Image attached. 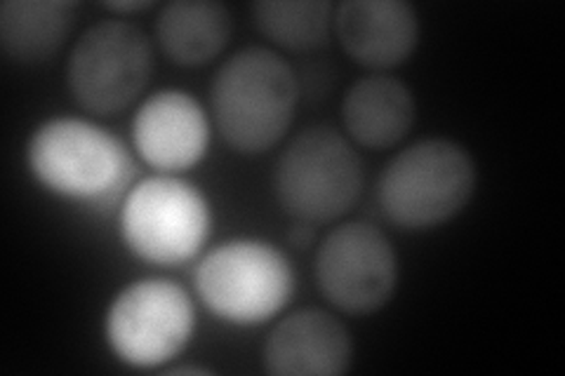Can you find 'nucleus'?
Returning a JSON list of instances; mask_svg holds the SVG:
<instances>
[{"label": "nucleus", "instance_id": "423d86ee", "mask_svg": "<svg viewBox=\"0 0 565 376\" xmlns=\"http://www.w3.org/2000/svg\"><path fill=\"white\" fill-rule=\"evenodd\" d=\"M210 224L205 195L174 174L141 179L120 207V233L130 253L158 266H180L196 257Z\"/></svg>", "mask_w": 565, "mask_h": 376}, {"label": "nucleus", "instance_id": "6ab92c4d", "mask_svg": "<svg viewBox=\"0 0 565 376\" xmlns=\"http://www.w3.org/2000/svg\"><path fill=\"white\" fill-rule=\"evenodd\" d=\"M207 372L210 369H205V367H191V365L189 367L184 365V367H170L168 369V374H207Z\"/></svg>", "mask_w": 565, "mask_h": 376}, {"label": "nucleus", "instance_id": "0eeeda50", "mask_svg": "<svg viewBox=\"0 0 565 376\" xmlns=\"http://www.w3.org/2000/svg\"><path fill=\"white\" fill-rule=\"evenodd\" d=\"M153 71L147 33L130 22L104 20L87 29L66 62V85L83 111L118 116L137 101Z\"/></svg>", "mask_w": 565, "mask_h": 376}, {"label": "nucleus", "instance_id": "ddd939ff", "mask_svg": "<svg viewBox=\"0 0 565 376\" xmlns=\"http://www.w3.org/2000/svg\"><path fill=\"white\" fill-rule=\"evenodd\" d=\"M417 118L411 87L392 76H367L353 83L342 101L349 137L363 149L384 151L408 137Z\"/></svg>", "mask_w": 565, "mask_h": 376}, {"label": "nucleus", "instance_id": "9b49d317", "mask_svg": "<svg viewBox=\"0 0 565 376\" xmlns=\"http://www.w3.org/2000/svg\"><path fill=\"white\" fill-rule=\"evenodd\" d=\"M332 26L347 55L373 71L408 62L419 41L417 14L401 0H349L334 10Z\"/></svg>", "mask_w": 565, "mask_h": 376}, {"label": "nucleus", "instance_id": "6e6552de", "mask_svg": "<svg viewBox=\"0 0 565 376\" xmlns=\"http://www.w3.org/2000/svg\"><path fill=\"white\" fill-rule=\"evenodd\" d=\"M196 327L189 292L166 278L137 280L111 301L104 334L118 361L130 367H161L180 355Z\"/></svg>", "mask_w": 565, "mask_h": 376}, {"label": "nucleus", "instance_id": "4468645a", "mask_svg": "<svg viewBox=\"0 0 565 376\" xmlns=\"http://www.w3.org/2000/svg\"><path fill=\"white\" fill-rule=\"evenodd\" d=\"M156 35L166 57L180 66H203L232 39V14L220 3L177 0L156 20Z\"/></svg>", "mask_w": 565, "mask_h": 376}, {"label": "nucleus", "instance_id": "20e7f679", "mask_svg": "<svg viewBox=\"0 0 565 376\" xmlns=\"http://www.w3.org/2000/svg\"><path fill=\"white\" fill-rule=\"evenodd\" d=\"M274 191L282 212L302 224H330L356 205L363 163L351 141L328 125L299 132L280 153Z\"/></svg>", "mask_w": 565, "mask_h": 376}, {"label": "nucleus", "instance_id": "a211bd4d", "mask_svg": "<svg viewBox=\"0 0 565 376\" xmlns=\"http://www.w3.org/2000/svg\"><path fill=\"white\" fill-rule=\"evenodd\" d=\"M106 8L114 12H141V10L151 8V3H109Z\"/></svg>", "mask_w": 565, "mask_h": 376}, {"label": "nucleus", "instance_id": "2eb2a0df", "mask_svg": "<svg viewBox=\"0 0 565 376\" xmlns=\"http://www.w3.org/2000/svg\"><path fill=\"white\" fill-rule=\"evenodd\" d=\"M74 6L60 0H10L0 8V45L20 64L47 62L64 45Z\"/></svg>", "mask_w": 565, "mask_h": 376}, {"label": "nucleus", "instance_id": "39448f33", "mask_svg": "<svg viewBox=\"0 0 565 376\" xmlns=\"http://www.w3.org/2000/svg\"><path fill=\"white\" fill-rule=\"evenodd\" d=\"M193 284L212 315L232 325H259L295 294V271L271 243L228 240L201 259Z\"/></svg>", "mask_w": 565, "mask_h": 376}, {"label": "nucleus", "instance_id": "7ed1b4c3", "mask_svg": "<svg viewBox=\"0 0 565 376\" xmlns=\"http://www.w3.org/2000/svg\"><path fill=\"white\" fill-rule=\"evenodd\" d=\"M476 189V165L450 139H424L403 149L377 182L380 210L403 230H427L455 219Z\"/></svg>", "mask_w": 565, "mask_h": 376}, {"label": "nucleus", "instance_id": "9d476101", "mask_svg": "<svg viewBox=\"0 0 565 376\" xmlns=\"http://www.w3.org/2000/svg\"><path fill=\"white\" fill-rule=\"evenodd\" d=\"M132 141L149 168L177 174L203 160L210 144V122L196 97L182 89H161L137 109Z\"/></svg>", "mask_w": 565, "mask_h": 376}, {"label": "nucleus", "instance_id": "f257e3e1", "mask_svg": "<svg viewBox=\"0 0 565 376\" xmlns=\"http://www.w3.org/2000/svg\"><path fill=\"white\" fill-rule=\"evenodd\" d=\"M299 83L278 52L247 47L228 57L210 89L212 118L228 147L255 155L286 137L295 118Z\"/></svg>", "mask_w": 565, "mask_h": 376}, {"label": "nucleus", "instance_id": "dca6fc26", "mask_svg": "<svg viewBox=\"0 0 565 376\" xmlns=\"http://www.w3.org/2000/svg\"><path fill=\"white\" fill-rule=\"evenodd\" d=\"M334 8L326 0H295V3H257L255 24L264 39L288 52H313L330 39Z\"/></svg>", "mask_w": 565, "mask_h": 376}, {"label": "nucleus", "instance_id": "f8f14e48", "mask_svg": "<svg viewBox=\"0 0 565 376\" xmlns=\"http://www.w3.org/2000/svg\"><path fill=\"white\" fill-rule=\"evenodd\" d=\"M264 369L276 376H334L351 367V336L342 322L302 309L282 318L264 344Z\"/></svg>", "mask_w": 565, "mask_h": 376}, {"label": "nucleus", "instance_id": "f03ea898", "mask_svg": "<svg viewBox=\"0 0 565 376\" xmlns=\"http://www.w3.org/2000/svg\"><path fill=\"white\" fill-rule=\"evenodd\" d=\"M26 160L39 184L81 203L114 201L135 174L126 144L83 118H50L39 125L29 139Z\"/></svg>", "mask_w": 565, "mask_h": 376}, {"label": "nucleus", "instance_id": "f3484780", "mask_svg": "<svg viewBox=\"0 0 565 376\" xmlns=\"http://www.w3.org/2000/svg\"><path fill=\"white\" fill-rule=\"evenodd\" d=\"M313 236H316V230L311 224L295 222L288 238H290V245H295V247H309L313 243Z\"/></svg>", "mask_w": 565, "mask_h": 376}, {"label": "nucleus", "instance_id": "1a4fd4ad", "mask_svg": "<svg viewBox=\"0 0 565 376\" xmlns=\"http://www.w3.org/2000/svg\"><path fill=\"white\" fill-rule=\"evenodd\" d=\"M316 282L334 309L375 313L396 290L398 257L377 226L349 222L332 228L318 247Z\"/></svg>", "mask_w": 565, "mask_h": 376}]
</instances>
